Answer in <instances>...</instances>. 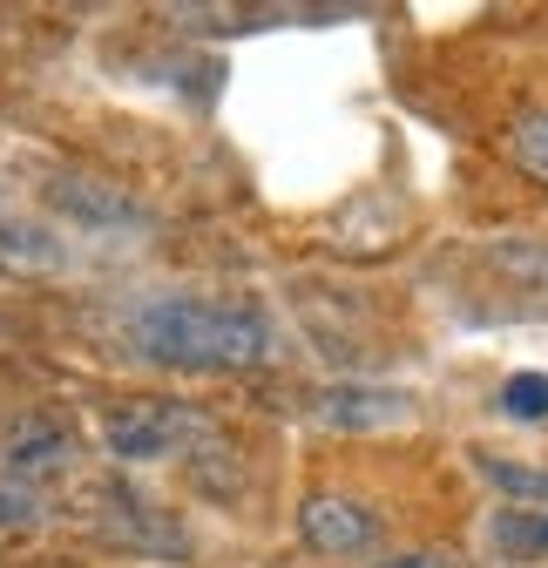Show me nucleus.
<instances>
[{"label":"nucleus","instance_id":"f257e3e1","mask_svg":"<svg viewBox=\"0 0 548 568\" xmlns=\"http://www.w3.org/2000/svg\"><path fill=\"white\" fill-rule=\"evenodd\" d=\"M122 338L163 373H257L278 359V332L244 298L211 292H143L122 318Z\"/></svg>","mask_w":548,"mask_h":568},{"label":"nucleus","instance_id":"f03ea898","mask_svg":"<svg viewBox=\"0 0 548 568\" xmlns=\"http://www.w3.org/2000/svg\"><path fill=\"white\" fill-rule=\"evenodd\" d=\"M196 447H211V413H196L190 399H129L102 413V454L115 467H156Z\"/></svg>","mask_w":548,"mask_h":568},{"label":"nucleus","instance_id":"7ed1b4c3","mask_svg":"<svg viewBox=\"0 0 548 568\" xmlns=\"http://www.w3.org/2000/svg\"><path fill=\"white\" fill-rule=\"evenodd\" d=\"M305 413L325 426V434H386V426L414 419V393L379 386V379H338V386H318L305 399Z\"/></svg>","mask_w":548,"mask_h":568},{"label":"nucleus","instance_id":"20e7f679","mask_svg":"<svg viewBox=\"0 0 548 568\" xmlns=\"http://www.w3.org/2000/svg\"><path fill=\"white\" fill-rule=\"evenodd\" d=\"M75 454H82L75 426H61L54 413H21V419H8V434H0V474H8L14 487L61 480L68 467H75Z\"/></svg>","mask_w":548,"mask_h":568},{"label":"nucleus","instance_id":"39448f33","mask_svg":"<svg viewBox=\"0 0 548 568\" xmlns=\"http://www.w3.org/2000/svg\"><path fill=\"white\" fill-rule=\"evenodd\" d=\"M298 541L312 555H373L379 548V515L366 501H353V494H305L298 501Z\"/></svg>","mask_w":548,"mask_h":568},{"label":"nucleus","instance_id":"423d86ee","mask_svg":"<svg viewBox=\"0 0 548 568\" xmlns=\"http://www.w3.org/2000/svg\"><path fill=\"white\" fill-rule=\"evenodd\" d=\"M48 203L82 237H129L135 224H143V203H135L129 190H115V183H102V176H54Z\"/></svg>","mask_w":548,"mask_h":568},{"label":"nucleus","instance_id":"0eeeda50","mask_svg":"<svg viewBox=\"0 0 548 568\" xmlns=\"http://www.w3.org/2000/svg\"><path fill=\"white\" fill-rule=\"evenodd\" d=\"M109 501V515H115V541H129L135 555H163V561H176L183 548H190V535L150 501V494H102Z\"/></svg>","mask_w":548,"mask_h":568},{"label":"nucleus","instance_id":"6e6552de","mask_svg":"<svg viewBox=\"0 0 548 568\" xmlns=\"http://www.w3.org/2000/svg\"><path fill=\"white\" fill-rule=\"evenodd\" d=\"M61 264H68V251L48 224H8L0 217V277H48Z\"/></svg>","mask_w":548,"mask_h":568},{"label":"nucleus","instance_id":"1a4fd4ad","mask_svg":"<svg viewBox=\"0 0 548 568\" xmlns=\"http://www.w3.org/2000/svg\"><path fill=\"white\" fill-rule=\"evenodd\" d=\"M488 541L508 561H548V508H495Z\"/></svg>","mask_w":548,"mask_h":568},{"label":"nucleus","instance_id":"9d476101","mask_svg":"<svg viewBox=\"0 0 548 568\" xmlns=\"http://www.w3.org/2000/svg\"><path fill=\"white\" fill-rule=\"evenodd\" d=\"M474 467L508 494V508H548V467H521V460H495V454H481Z\"/></svg>","mask_w":548,"mask_h":568},{"label":"nucleus","instance_id":"9b49d317","mask_svg":"<svg viewBox=\"0 0 548 568\" xmlns=\"http://www.w3.org/2000/svg\"><path fill=\"white\" fill-rule=\"evenodd\" d=\"M495 413L515 419V426H541V419H548V373H515V379H501Z\"/></svg>","mask_w":548,"mask_h":568},{"label":"nucleus","instance_id":"f8f14e48","mask_svg":"<svg viewBox=\"0 0 548 568\" xmlns=\"http://www.w3.org/2000/svg\"><path fill=\"white\" fill-rule=\"evenodd\" d=\"M508 156H515L535 183H548V109H528V115L508 129Z\"/></svg>","mask_w":548,"mask_h":568},{"label":"nucleus","instance_id":"ddd939ff","mask_svg":"<svg viewBox=\"0 0 548 568\" xmlns=\"http://www.w3.org/2000/svg\"><path fill=\"white\" fill-rule=\"evenodd\" d=\"M366 568H460V555H447V548H399V555H379Z\"/></svg>","mask_w":548,"mask_h":568},{"label":"nucleus","instance_id":"4468645a","mask_svg":"<svg viewBox=\"0 0 548 568\" xmlns=\"http://www.w3.org/2000/svg\"><path fill=\"white\" fill-rule=\"evenodd\" d=\"M28 521V494H0V528H21Z\"/></svg>","mask_w":548,"mask_h":568}]
</instances>
